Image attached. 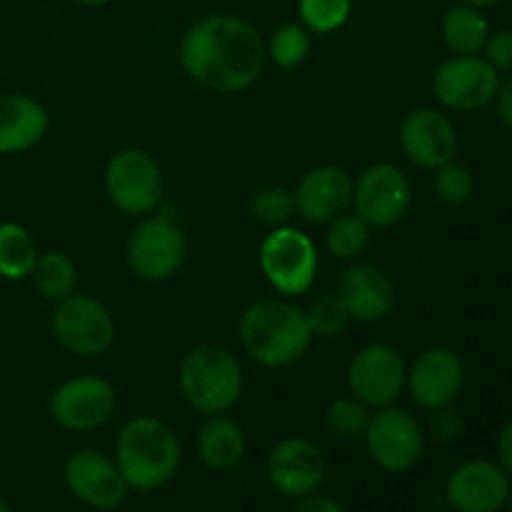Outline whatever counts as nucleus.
Segmentation results:
<instances>
[{"mask_svg": "<svg viewBox=\"0 0 512 512\" xmlns=\"http://www.w3.org/2000/svg\"><path fill=\"white\" fill-rule=\"evenodd\" d=\"M178 55L183 70L195 83L223 95L248 90L268 63L258 28L228 13L195 20L183 33Z\"/></svg>", "mask_w": 512, "mask_h": 512, "instance_id": "f257e3e1", "label": "nucleus"}, {"mask_svg": "<svg viewBox=\"0 0 512 512\" xmlns=\"http://www.w3.org/2000/svg\"><path fill=\"white\" fill-rule=\"evenodd\" d=\"M180 440L165 420L138 415L120 428L115 440V463L135 493H150L175 478L180 468Z\"/></svg>", "mask_w": 512, "mask_h": 512, "instance_id": "f03ea898", "label": "nucleus"}, {"mask_svg": "<svg viewBox=\"0 0 512 512\" xmlns=\"http://www.w3.org/2000/svg\"><path fill=\"white\" fill-rule=\"evenodd\" d=\"M238 338L245 353L265 368H285L308 353L313 333L305 310L288 300H260L238 320Z\"/></svg>", "mask_w": 512, "mask_h": 512, "instance_id": "7ed1b4c3", "label": "nucleus"}, {"mask_svg": "<svg viewBox=\"0 0 512 512\" xmlns=\"http://www.w3.org/2000/svg\"><path fill=\"white\" fill-rule=\"evenodd\" d=\"M180 390L198 413H228L243 395V368L223 345H198L180 363Z\"/></svg>", "mask_w": 512, "mask_h": 512, "instance_id": "20e7f679", "label": "nucleus"}, {"mask_svg": "<svg viewBox=\"0 0 512 512\" xmlns=\"http://www.w3.org/2000/svg\"><path fill=\"white\" fill-rule=\"evenodd\" d=\"M188 240L178 220L168 213L155 210V215H145L130 233L125 245L128 268L148 283L170 280L185 263Z\"/></svg>", "mask_w": 512, "mask_h": 512, "instance_id": "39448f33", "label": "nucleus"}, {"mask_svg": "<svg viewBox=\"0 0 512 512\" xmlns=\"http://www.w3.org/2000/svg\"><path fill=\"white\" fill-rule=\"evenodd\" d=\"M105 193L120 213L145 218L163 203V170L145 150H118L105 165Z\"/></svg>", "mask_w": 512, "mask_h": 512, "instance_id": "423d86ee", "label": "nucleus"}, {"mask_svg": "<svg viewBox=\"0 0 512 512\" xmlns=\"http://www.w3.org/2000/svg\"><path fill=\"white\" fill-rule=\"evenodd\" d=\"M260 270L280 295H303L318 275V250L303 230L280 225L260 243Z\"/></svg>", "mask_w": 512, "mask_h": 512, "instance_id": "0eeeda50", "label": "nucleus"}, {"mask_svg": "<svg viewBox=\"0 0 512 512\" xmlns=\"http://www.w3.org/2000/svg\"><path fill=\"white\" fill-rule=\"evenodd\" d=\"M50 328L60 348L80 358H98L115 343L113 315L90 295L73 293L55 303Z\"/></svg>", "mask_w": 512, "mask_h": 512, "instance_id": "6e6552de", "label": "nucleus"}, {"mask_svg": "<svg viewBox=\"0 0 512 512\" xmlns=\"http://www.w3.org/2000/svg\"><path fill=\"white\" fill-rule=\"evenodd\" d=\"M500 83V73L483 55H453L435 68L433 95L443 108L470 113L495 103Z\"/></svg>", "mask_w": 512, "mask_h": 512, "instance_id": "1a4fd4ad", "label": "nucleus"}, {"mask_svg": "<svg viewBox=\"0 0 512 512\" xmlns=\"http://www.w3.org/2000/svg\"><path fill=\"white\" fill-rule=\"evenodd\" d=\"M118 395L98 375H75L53 390L48 400L50 418L70 433H90L113 418Z\"/></svg>", "mask_w": 512, "mask_h": 512, "instance_id": "9d476101", "label": "nucleus"}, {"mask_svg": "<svg viewBox=\"0 0 512 512\" xmlns=\"http://www.w3.org/2000/svg\"><path fill=\"white\" fill-rule=\"evenodd\" d=\"M370 460L388 473H405L418 465L425 450V435L418 420L403 408H378L365 430Z\"/></svg>", "mask_w": 512, "mask_h": 512, "instance_id": "9b49d317", "label": "nucleus"}, {"mask_svg": "<svg viewBox=\"0 0 512 512\" xmlns=\"http://www.w3.org/2000/svg\"><path fill=\"white\" fill-rule=\"evenodd\" d=\"M413 203L410 180L398 165L375 163L360 173L353 188V213L370 228H393Z\"/></svg>", "mask_w": 512, "mask_h": 512, "instance_id": "f8f14e48", "label": "nucleus"}, {"mask_svg": "<svg viewBox=\"0 0 512 512\" xmlns=\"http://www.w3.org/2000/svg\"><path fill=\"white\" fill-rule=\"evenodd\" d=\"M405 360L393 345L370 343L358 350L348 368L350 393L368 408H388L405 388Z\"/></svg>", "mask_w": 512, "mask_h": 512, "instance_id": "ddd939ff", "label": "nucleus"}, {"mask_svg": "<svg viewBox=\"0 0 512 512\" xmlns=\"http://www.w3.org/2000/svg\"><path fill=\"white\" fill-rule=\"evenodd\" d=\"M65 485L70 495L95 510H115L125 503L130 488L115 458L100 450H78L65 460Z\"/></svg>", "mask_w": 512, "mask_h": 512, "instance_id": "4468645a", "label": "nucleus"}, {"mask_svg": "<svg viewBox=\"0 0 512 512\" xmlns=\"http://www.w3.org/2000/svg\"><path fill=\"white\" fill-rule=\"evenodd\" d=\"M270 485L283 498L298 500L315 493L328 475V463L318 445L308 438H283L273 445L265 463Z\"/></svg>", "mask_w": 512, "mask_h": 512, "instance_id": "2eb2a0df", "label": "nucleus"}, {"mask_svg": "<svg viewBox=\"0 0 512 512\" xmlns=\"http://www.w3.org/2000/svg\"><path fill=\"white\" fill-rule=\"evenodd\" d=\"M465 383V365L450 348H428L415 358L405 375V388L415 405L438 410L453 405Z\"/></svg>", "mask_w": 512, "mask_h": 512, "instance_id": "dca6fc26", "label": "nucleus"}, {"mask_svg": "<svg viewBox=\"0 0 512 512\" xmlns=\"http://www.w3.org/2000/svg\"><path fill=\"white\" fill-rule=\"evenodd\" d=\"M400 148L413 165L435 170L448 160H455L458 130L440 110L415 108L400 123Z\"/></svg>", "mask_w": 512, "mask_h": 512, "instance_id": "f3484780", "label": "nucleus"}, {"mask_svg": "<svg viewBox=\"0 0 512 512\" xmlns=\"http://www.w3.org/2000/svg\"><path fill=\"white\" fill-rule=\"evenodd\" d=\"M445 498L455 512H500L510 500V475L493 460H468L450 473Z\"/></svg>", "mask_w": 512, "mask_h": 512, "instance_id": "a211bd4d", "label": "nucleus"}, {"mask_svg": "<svg viewBox=\"0 0 512 512\" xmlns=\"http://www.w3.org/2000/svg\"><path fill=\"white\" fill-rule=\"evenodd\" d=\"M355 180L338 165H320L303 175L293 190L295 213L313 225H328L353 208Z\"/></svg>", "mask_w": 512, "mask_h": 512, "instance_id": "6ab92c4d", "label": "nucleus"}, {"mask_svg": "<svg viewBox=\"0 0 512 512\" xmlns=\"http://www.w3.org/2000/svg\"><path fill=\"white\" fill-rule=\"evenodd\" d=\"M338 298L348 308L350 318L360 323H378L395 308V288L388 275L368 263H353L340 273Z\"/></svg>", "mask_w": 512, "mask_h": 512, "instance_id": "aec40b11", "label": "nucleus"}, {"mask_svg": "<svg viewBox=\"0 0 512 512\" xmlns=\"http://www.w3.org/2000/svg\"><path fill=\"white\" fill-rule=\"evenodd\" d=\"M48 128V110L33 95H0V155L33 150L48 135Z\"/></svg>", "mask_w": 512, "mask_h": 512, "instance_id": "412c9836", "label": "nucleus"}, {"mask_svg": "<svg viewBox=\"0 0 512 512\" xmlns=\"http://www.w3.org/2000/svg\"><path fill=\"white\" fill-rule=\"evenodd\" d=\"M198 455L208 470L228 473L245 455L243 428L225 413L208 415L198 433Z\"/></svg>", "mask_w": 512, "mask_h": 512, "instance_id": "4be33fe9", "label": "nucleus"}, {"mask_svg": "<svg viewBox=\"0 0 512 512\" xmlns=\"http://www.w3.org/2000/svg\"><path fill=\"white\" fill-rule=\"evenodd\" d=\"M443 43L455 55H480L490 35V23L483 10L458 3L443 18Z\"/></svg>", "mask_w": 512, "mask_h": 512, "instance_id": "5701e85b", "label": "nucleus"}, {"mask_svg": "<svg viewBox=\"0 0 512 512\" xmlns=\"http://www.w3.org/2000/svg\"><path fill=\"white\" fill-rule=\"evenodd\" d=\"M30 278H33L35 290L45 300H53V303H60V300L73 295L75 288H78V268H75V260L68 253H63V250L40 253Z\"/></svg>", "mask_w": 512, "mask_h": 512, "instance_id": "b1692460", "label": "nucleus"}, {"mask_svg": "<svg viewBox=\"0 0 512 512\" xmlns=\"http://www.w3.org/2000/svg\"><path fill=\"white\" fill-rule=\"evenodd\" d=\"M38 248L28 230L18 223H0V278L23 280L30 278L38 263Z\"/></svg>", "mask_w": 512, "mask_h": 512, "instance_id": "393cba45", "label": "nucleus"}, {"mask_svg": "<svg viewBox=\"0 0 512 512\" xmlns=\"http://www.w3.org/2000/svg\"><path fill=\"white\" fill-rule=\"evenodd\" d=\"M310 35L313 33L303 23H283L265 40V53L278 68H298L310 55V45H313Z\"/></svg>", "mask_w": 512, "mask_h": 512, "instance_id": "a878e982", "label": "nucleus"}, {"mask_svg": "<svg viewBox=\"0 0 512 512\" xmlns=\"http://www.w3.org/2000/svg\"><path fill=\"white\" fill-rule=\"evenodd\" d=\"M370 240V225L355 213H343L328 223L325 248L338 260H355Z\"/></svg>", "mask_w": 512, "mask_h": 512, "instance_id": "bb28decb", "label": "nucleus"}, {"mask_svg": "<svg viewBox=\"0 0 512 512\" xmlns=\"http://www.w3.org/2000/svg\"><path fill=\"white\" fill-rule=\"evenodd\" d=\"M248 210L258 223L268 225V228L288 225V220L295 213L293 190L283 188V185H263L250 195Z\"/></svg>", "mask_w": 512, "mask_h": 512, "instance_id": "cd10ccee", "label": "nucleus"}, {"mask_svg": "<svg viewBox=\"0 0 512 512\" xmlns=\"http://www.w3.org/2000/svg\"><path fill=\"white\" fill-rule=\"evenodd\" d=\"M370 415L373 413H370L368 405L355 398V395H350V398H338L328 405V410H325V425H328V430L335 438H363L365 430H368Z\"/></svg>", "mask_w": 512, "mask_h": 512, "instance_id": "c85d7f7f", "label": "nucleus"}, {"mask_svg": "<svg viewBox=\"0 0 512 512\" xmlns=\"http://www.w3.org/2000/svg\"><path fill=\"white\" fill-rule=\"evenodd\" d=\"M300 23L315 35H328L343 28L353 13V0H300Z\"/></svg>", "mask_w": 512, "mask_h": 512, "instance_id": "c756f323", "label": "nucleus"}, {"mask_svg": "<svg viewBox=\"0 0 512 512\" xmlns=\"http://www.w3.org/2000/svg\"><path fill=\"white\" fill-rule=\"evenodd\" d=\"M305 320H308V328L313 333V338H338L345 333L350 318L348 308H345L343 300L338 298V293H328L323 298L315 300L308 310H305Z\"/></svg>", "mask_w": 512, "mask_h": 512, "instance_id": "7c9ffc66", "label": "nucleus"}, {"mask_svg": "<svg viewBox=\"0 0 512 512\" xmlns=\"http://www.w3.org/2000/svg\"><path fill=\"white\" fill-rule=\"evenodd\" d=\"M433 190L435 198L445 205H465L473 198L475 178L468 165L448 160L440 168L433 170Z\"/></svg>", "mask_w": 512, "mask_h": 512, "instance_id": "2f4dec72", "label": "nucleus"}, {"mask_svg": "<svg viewBox=\"0 0 512 512\" xmlns=\"http://www.w3.org/2000/svg\"><path fill=\"white\" fill-rule=\"evenodd\" d=\"M483 53H485L483 58L488 60L498 73L512 75V28H503L490 33Z\"/></svg>", "mask_w": 512, "mask_h": 512, "instance_id": "473e14b6", "label": "nucleus"}, {"mask_svg": "<svg viewBox=\"0 0 512 512\" xmlns=\"http://www.w3.org/2000/svg\"><path fill=\"white\" fill-rule=\"evenodd\" d=\"M430 413H433V418H430V430H433V435L438 440H455L463 433V418H460L450 405L430 410Z\"/></svg>", "mask_w": 512, "mask_h": 512, "instance_id": "72a5a7b5", "label": "nucleus"}, {"mask_svg": "<svg viewBox=\"0 0 512 512\" xmlns=\"http://www.w3.org/2000/svg\"><path fill=\"white\" fill-rule=\"evenodd\" d=\"M293 512H345V508L335 498L320 495L318 490H315V493L303 495V498L295 500Z\"/></svg>", "mask_w": 512, "mask_h": 512, "instance_id": "f704fd0d", "label": "nucleus"}, {"mask_svg": "<svg viewBox=\"0 0 512 512\" xmlns=\"http://www.w3.org/2000/svg\"><path fill=\"white\" fill-rule=\"evenodd\" d=\"M498 463L512 478V418L503 425L498 435Z\"/></svg>", "mask_w": 512, "mask_h": 512, "instance_id": "c9c22d12", "label": "nucleus"}, {"mask_svg": "<svg viewBox=\"0 0 512 512\" xmlns=\"http://www.w3.org/2000/svg\"><path fill=\"white\" fill-rule=\"evenodd\" d=\"M495 103H498L500 123L512 130V75L505 80V83H500L498 95H495Z\"/></svg>", "mask_w": 512, "mask_h": 512, "instance_id": "e433bc0d", "label": "nucleus"}, {"mask_svg": "<svg viewBox=\"0 0 512 512\" xmlns=\"http://www.w3.org/2000/svg\"><path fill=\"white\" fill-rule=\"evenodd\" d=\"M460 3H465V5H473V8H493V5H498L500 0H460Z\"/></svg>", "mask_w": 512, "mask_h": 512, "instance_id": "4c0bfd02", "label": "nucleus"}, {"mask_svg": "<svg viewBox=\"0 0 512 512\" xmlns=\"http://www.w3.org/2000/svg\"><path fill=\"white\" fill-rule=\"evenodd\" d=\"M73 3L83 5V8H103V5L113 3V0H73Z\"/></svg>", "mask_w": 512, "mask_h": 512, "instance_id": "58836bf2", "label": "nucleus"}, {"mask_svg": "<svg viewBox=\"0 0 512 512\" xmlns=\"http://www.w3.org/2000/svg\"><path fill=\"white\" fill-rule=\"evenodd\" d=\"M0 512H15L13 508H10L8 503H3V500H0Z\"/></svg>", "mask_w": 512, "mask_h": 512, "instance_id": "ea45409f", "label": "nucleus"}]
</instances>
